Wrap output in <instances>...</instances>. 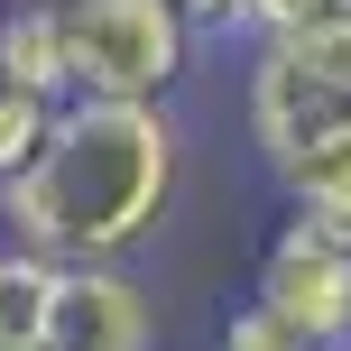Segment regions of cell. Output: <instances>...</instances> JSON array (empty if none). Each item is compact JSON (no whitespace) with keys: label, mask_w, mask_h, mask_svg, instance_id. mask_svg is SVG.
<instances>
[{"label":"cell","mask_w":351,"mask_h":351,"mask_svg":"<svg viewBox=\"0 0 351 351\" xmlns=\"http://www.w3.org/2000/svg\"><path fill=\"white\" fill-rule=\"evenodd\" d=\"M278 185H287L296 213H315V222H333L342 241H351V121L333 130V139H315L296 167H278Z\"/></svg>","instance_id":"cell-4"},{"label":"cell","mask_w":351,"mask_h":351,"mask_svg":"<svg viewBox=\"0 0 351 351\" xmlns=\"http://www.w3.org/2000/svg\"><path fill=\"white\" fill-rule=\"evenodd\" d=\"M47 111H56V93L19 84V74L0 65V176L28 167V148H37V130H47Z\"/></svg>","instance_id":"cell-6"},{"label":"cell","mask_w":351,"mask_h":351,"mask_svg":"<svg viewBox=\"0 0 351 351\" xmlns=\"http://www.w3.org/2000/svg\"><path fill=\"white\" fill-rule=\"evenodd\" d=\"M324 19H351V0H250V37H296Z\"/></svg>","instance_id":"cell-8"},{"label":"cell","mask_w":351,"mask_h":351,"mask_svg":"<svg viewBox=\"0 0 351 351\" xmlns=\"http://www.w3.org/2000/svg\"><path fill=\"white\" fill-rule=\"evenodd\" d=\"M333 351H351V342H333Z\"/></svg>","instance_id":"cell-9"},{"label":"cell","mask_w":351,"mask_h":351,"mask_svg":"<svg viewBox=\"0 0 351 351\" xmlns=\"http://www.w3.org/2000/svg\"><path fill=\"white\" fill-rule=\"evenodd\" d=\"M47 296H56V259L0 250V351H37V333H47Z\"/></svg>","instance_id":"cell-5"},{"label":"cell","mask_w":351,"mask_h":351,"mask_svg":"<svg viewBox=\"0 0 351 351\" xmlns=\"http://www.w3.org/2000/svg\"><path fill=\"white\" fill-rule=\"evenodd\" d=\"M65 102H167L194 65V37L158 0H47Z\"/></svg>","instance_id":"cell-2"},{"label":"cell","mask_w":351,"mask_h":351,"mask_svg":"<svg viewBox=\"0 0 351 351\" xmlns=\"http://www.w3.org/2000/svg\"><path fill=\"white\" fill-rule=\"evenodd\" d=\"M250 305L268 324H287L305 351L351 342V241L333 222H315V213H287L268 259H259V296Z\"/></svg>","instance_id":"cell-3"},{"label":"cell","mask_w":351,"mask_h":351,"mask_svg":"<svg viewBox=\"0 0 351 351\" xmlns=\"http://www.w3.org/2000/svg\"><path fill=\"white\" fill-rule=\"evenodd\" d=\"M185 130L167 102H56L28 167L0 176V222L56 268H121L167 222Z\"/></svg>","instance_id":"cell-1"},{"label":"cell","mask_w":351,"mask_h":351,"mask_svg":"<svg viewBox=\"0 0 351 351\" xmlns=\"http://www.w3.org/2000/svg\"><path fill=\"white\" fill-rule=\"evenodd\" d=\"M158 10L194 37V47H213V37H250V0H158Z\"/></svg>","instance_id":"cell-7"}]
</instances>
